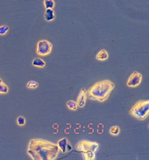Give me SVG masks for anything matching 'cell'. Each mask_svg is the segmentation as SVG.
<instances>
[{
	"label": "cell",
	"mask_w": 149,
	"mask_h": 160,
	"mask_svg": "<svg viewBox=\"0 0 149 160\" xmlns=\"http://www.w3.org/2000/svg\"><path fill=\"white\" fill-rule=\"evenodd\" d=\"M27 153L33 160H54L58 156L60 149L49 141L34 139L30 140Z\"/></svg>",
	"instance_id": "obj_1"
},
{
	"label": "cell",
	"mask_w": 149,
	"mask_h": 160,
	"mask_svg": "<svg viewBox=\"0 0 149 160\" xmlns=\"http://www.w3.org/2000/svg\"><path fill=\"white\" fill-rule=\"evenodd\" d=\"M115 84L110 80L99 81L91 87L87 92V96L91 100L104 102L108 99L115 88Z\"/></svg>",
	"instance_id": "obj_2"
},
{
	"label": "cell",
	"mask_w": 149,
	"mask_h": 160,
	"mask_svg": "<svg viewBox=\"0 0 149 160\" xmlns=\"http://www.w3.org/2000/svg\"><path fill=\"white\" fill-rule=\"evenodd\" d=\"M100 148L99 143L96 142L84 140L79 142L76 145V149L78 152L81 153L87 160L95 159L96 155Z\"/></svg>",
	"instance_id": "obj_3"
},
{
	"label": "cell",
	"mask_w": 149,
	"mask_h": 160,
	"mask_svg": "<svg viewBox=\"0 0 149 160\" xmlns=\"http://www.w3.org/2000/svg\"><path fill=\"white\" fill-rule=\"evenodd\" d=\"M130 114L138 120L146 119L149 114V101L142 100L136 102L130 110Z\"/></svg>",
	"instance_id": "obj_4"
},
{
	"label": "cell",
	"mask_w": 149,
	"mask_h": 160,
	"mask_svg": "<svg viewBox=\"0 0 149 160\" xmlns=\"http://www.w3.org/2000/svg\"><path fill=\"white\" fill-rule=\"evenodd\" d=\"M52 51V44L46 40H41L37 44V54L40 56H46Z\"/></svg>",
	"instance_id": "obj_5"
},
{
	"label": "cell",
	"mask_w": 149,
	"mask_h": 160,
	"mask_svg": "<svg viewBox=\"0 0 149 160\" xmlns=\"http://www.w3.org/2000/svg\"><path fill=\"white\" fill-rule=\"evenodd\" d=\"M142 79H143V75L141 73L138 72H134L128 78V80L127 81V86L131 88L138 87L141 84Z\"/></svg>",
	"instance_id": "obj_6"
},
{
	"label": "cell",
	"mask_w": 149,
	"mask_h": 160,
	"mask_svg": "<svg viewBox=\"0 0 149 160\" xmlns=\"http://www.w3.org/2000/svg\"><path fill=\"white\" fill-rule=\"evenodd\" d=\"M87 91L84 89H82L80 91L79 95H78V99H77V104H78V107H84L85 106L86 103H87Z\"/></svg>",
	"instance_id": "obj_7"
},
{
	"label": "cell",
	"mask_w": 149,
	"mask_h": 160,
	"mask_svg": "<svg viewBox=\"0 0 149 160\" xmlns=\"http://www.w3.org/2000/svg\"><path fill=\"white\" fill-rule=\"evenodd\" d=\"M55 14L53 9H45L44 18L47 22H51L55 19Z\"/></svg>",
	"instance_id": "obj_8"
},
{
	"label": "cell",
	"mask_w": 149,
	"mask_h": 160,
	"mask_svg": "<svg viewBox=\"0 0 149 160\" xmlns=\"http://www.w3.org/2000/svg\"><path fill=\"white\" fill-rule=\"evenodd\" d=\"M69 143V141L66 138H64V139H60L58 142H57V145L58 146L59 149L62 151L64 154L66 152V146H67V144Z\"/></svg>",
	"instance_id": "obj_9"
},
{
	"label": "cell",
	"mask_w": 149,
	"mask_h": 160,
	"mask_svg": "<svg viewBox=\"0 0 149 160\" xmlns=\"http://www.w3.org/2000/svg\"><path fill=\"white\" fill-rule=\"evenodd\" d=\"M108 57H109V55H108V52H107L105 49H101V50H100L99 52H98V54H96V58L98 60L104 61L108 59Z\"/></svg>",
	"instance_id": "obj_10"
},
{
	"label": "cell",
	"mask_w": 149,
	"mask_h": 160,
	"mask_svg": "<svg viewBox=\"0 0 149 160\" xmlns=\"http://www.w3.org/2000/svg\"><path fill=\"white\" fill-rule=\"evenodd\" d=\"M32 65L34 67L43 68L45 66V62L42 58L40 57H35L32 61Z\"/></svg>",
	"instance_id": "obj_11"
},
{
	"label": "cell",
	"mask_w": 149,
	"mask_h": 160,
	"mask_svg": "<svg viewBox=\"0 0 149 160\" xmlns=\"http://www.w3.org/2000/svg\"><path fill=\"white\" fill-rule=\"evenodd\" d=\"M66 107L69 109V110H73V111H75L78 108L77 102L73 101V100H69V101H66Z\"/></svg>",
	"instance_id": "obj_12"
},
{
	"label": "cell",
	"mask_w": 149,
	"mask_h": 160,
	"mask_svg": "<svg viewBox=\"0 0 149 160\" xmlns=\"http://www.w3.org/2000/svg\"><path fill=\"white\" fill-rule=\"evenodd\" d=\"M38 87H39V83L36 80H30L26 84V87L28 89H37Z\"/></svg>",
	"instance_id": "obj_13"
},
{
	"label": "cell",
	"mask_w": 149,
	"mask_h": 160,
	"mask_svg": "<svg viewBox=\"0 0 149 160\" xmlns=\"http://www.w3.org/2000/svg\"><path fill=\"white\" fill-rule=\"evenodd\" d=\"M44 6L45 9H53L55 8V1L54 0H44Z\"/></svg>",
	"instance_id": "obj_14"
},
{
	"label": "cell",
	"mask_w": 149,
	"mask_h": 160,
	"mask_svg": "<svg viewBox=\"0 0 149 160\" xmlns=\"http://www.w3.org/2000/svg\"><path fill=\"white\" fill-rule=\"evenodd\" d=\"M9 91V88L4 82L0 81V94H7Z\"/></svg>",
	"instance_id": "obj_15"
},
{
	"label": "cell",
	"mask_w": 149,
	"mask_h": 160,
	"mask_svg": "<svg viewBox=\"0 0 149 160\" xmlns=\"http://www.w3.org/2000/svg\"><path fill=\"white\" fill-rule=\"evenodd\" d=\"M120 133V127L119 126H113L110 127V133L113 136H118Z\"/></svg>",
	"instance_id": "obj_16"
},
{
	"label": "cell",
	"mask_w": 149,
	"mask_h": 160,
	"mask_svg": "<svg viewBox=\"0 0 149 160\" xmlns=\"http://www.w3.org/2000/svg\"><path fill=\"white\" fill-rule=\"evenodd\" d=\"M10 27L7 25H1L0 26V35L3 36V35H5L9 31Z\"/></svg>",
	"instance_id": "obj_17"
},
{
	"label": "cell",
	"mask_w": 149,
	"mask_h": 160,
	"mask_svg": "<svg viewBox=\"0 0 149 160\" xmlns=\"http://www.w3.org/2000/svg\"><path fill=\"white\" fill-rule=\"evenodd\" d=\"M17 122L18 125L24 126L25 124V119L23 116H19L17 119Z\"/></svg>",
	"instance_id": "obj_18"
},
{
	"label": "cell",
	"mask_w": 149,
	"mask_h": 160,
	"mask_svg": "<svg viewBox=\"0 0 149 160\" xmlns=\"http://www.w3.org/2000/svg\"><path fill=\"white\" fill-rule=\"evenodd\" d=\"M71 150H72V145H70V143L69 142V143L67 144V146H66V150L70 151Z\"/></svg>",
	"instance_id": "obj_19"
}]
</instances>
